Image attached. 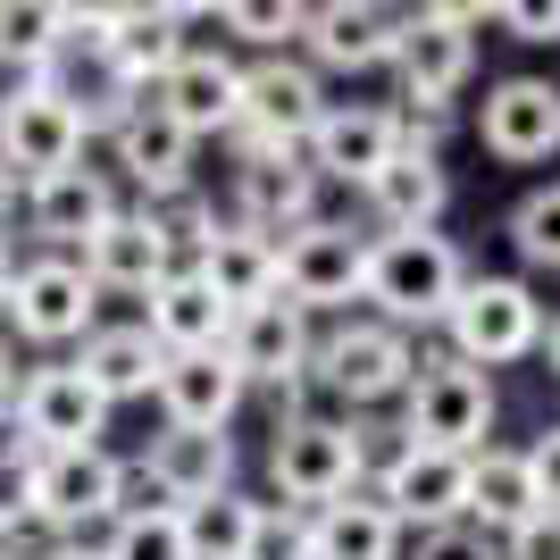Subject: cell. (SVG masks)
<instances>
[{"label":"cell","instance_id":"cell-37","mask_svg":"<svg viewBox=\"0 0 560 560\" xmlns=\"http://www.w3.org/2000/svg\"><path fill=\"white\" fill-rule=\"evenodd\" d=\"M511 243L527 268H560V185H536L511 210Z\"/></svg>","mask_w":560,"mask_h":560},{"label":"cell","instance_id":"cell-1","mask_svg":"<svg viewBox=\"0 0 560 560\" xmlns=\"http://www.w3.org/2000/svg\"><path fill=\"white\" fill-rule=\"evenodd\" d=\"M126 511V460L93 452H25V518L50 544H84V527H109Z\"/></svg>","mask_w":560,"mask_h":560},{"label":"cell","instance_id":"cell-18","mask_svg":"<svg viewBox=\"0 0 560 560\" xmlns=\"http://www.w3.org/2000/svg\"><path fill=\"white\" fill-rule=\"evenodd\" d=\"M318 218V176H310L302 151H252V160H234V226L252 234H302Z\"/></svg>","mask_w":560,"mask_h":560},{"label":"cell","instance_id":"cell-42","mask_svg":"<svg viewBox=\"0 0 560 560\" xmlns=\"http://www.w3.org/2000/svg\"><path fill=\"white\" fill-rule=\"evenodd\" d=\"M527 477H536V511H560V427L527 444Z\"/></svg>","mask_w":560,"mask_h":560},{"label":"cell","instance_id":"cell-22","mask_svg":"<svg viewBox=\"0 0 560 560\" xmlns=\"http://www.w3.org/2000/svg\"><path fill=\"white\" fill-rule=\"evenodd\" d=\"M151 101H160L192 142H201V135H234V117H243V59H234V50H201V43H192L185 59L167 68V84Z\"/></svg>","mask_w":560,"mask_h":560},{"label":"cell","instance_id":"cell-12","mask_svg":"<svg viewBox=\"0 0 560 560\" xmlns=\"http://www.w3.org/2000/svg\"><path fill=\"white\" fill-rule=\"evenodd\" d=\"M234 360V376L243 385H268V394H302L310 385V351H318V335H310V318L293 302H252V310H234V327L226 343H218Z\"/></svg>","mask_w":560,"mask_h":560},{"label":"cell","instance_id":"cell-26","mask_svg":"<svg viewBox=\"0 0 560 560\" xmlns=\"http://www.w3.org/2000/svg\"><path fill=\"white\" fill-rule=\"evenodd\" d=\"M75 259H84V277H93L101 293H151V284L176 268V252L160 243V226H151L142 210H117Z\"/></svg>","mask_w":560,"mask_h":560},{"label":"cell","instance_id":"cell-8","mask_svg":"<svg viewBox=\"0 0 560 560\" xmlns=\"http://www.w3.org/2000/svg\"><path fill=\"white\" fill-rule=\"evenodd\" d=\"M444 327H452V360L502 369V360H527L544 343V310L518 277H468L460 302L444 310Z\"/></svg>","mask_w":560,"mask_h":560},{"label":"cell","instance_id":"cell-43","mask_svg":"<svg viewBox=\"0 0 560 560\" xmlns=\"http://www.w3.org/2000/svg\"><path fill=\"white\" fill-rule=\"evenodd\" d=\"M9 401H18V360H9V343H0V419H9Z\"/></svg>","mask_w":560,"mask_h":560},{"label":"cell","instance_id":"cell-39","mask_svg":"<svg viewBox=\"0 0 560 560\" xmlns=\"http://www.w3.org/2000/svg\"><path fill=\"white\" fill-rule=\"evenodd\" d=\"M502 34H518V43H560V0H502V9H486Z\"/></svg>","mask_w":560,"mask_h":560},{"label":"cell","instance_id":"cell-32","mask_svg":"<svg viewBox=\"0 0 560 560\" xmlns=\"http://www.w3.org/2000/svg\"><path fill=\"white\" fill-rule=\"evenodd\" d=\"M468 518L486 527V536H511L536 518V477H527V452H477L468 460Z\"/></svg>","mask_w":560,"mask_h":560},{"label":"cell","instance_id":"cell-36","mask_svg":"<svg viewBox=\"0 0 560 560\" xmlns=\"http://www.w3.org/2000/svg\"><path fill=\"white\" fill-rule=\"evenodd\" d=\"M302 18L310 9H293V0H226V9H218V25H226L234 43L268 50V59H277L284 43H302Z\"/></svg>","mask_w":560,"mask_h":560},{"label":"cell","instance_id":"cell-40","mask_svg":"<svg viewBox=\"0 0 560 560\" xmlns=\"http://www.w3.org/2000/svg\"><path fill=\"white\" fill-rule=\"evenodd\" d=\"M419 560H502V552H493L486 527H468V518H460V527H435V536H419Z\"/></svg>","mask_w":560,"mask_h":560},{"label":"cell","instance_id":"cell-21","mask_svg":"<svg viewBox=\"0 0 560 560\" xmlns=\"http://www.w3.org/2000/svg\"><path fill=\"white\" fill-rule=\"evenodd\" d=\"M151 394H160V419H167V427H185V435H226L252 385L234 376L226 351H176Z\"/></svg>","mask_w":560,"mask_h":560},{"label":"cell","instance_id":"cell-38","mask_svg":"<svg viewBox=\"0 0 560 560\" xmlns=\"http://www.w3.org/2000/svg\"><path fill=\"white\" fill-rule=\"evenodd\" d=\"M243 560H310V511L259 502V527H252V544H243Z\"/></svg>","mask_w":560,"mask_h":560},{"label":"cell","instance_id":"cell-11","mask_svg":"<svg viewBox=\"0 0 560 560\" xmlns=\"http://www.w3.org/2000/svg\"><path fill=\"white\" fill-rule=\"evenodd\" d=\"M9 410H18V444L25 452H93L101 435H109V401L75 376V360H59V369H25Z\"/></svg>","mask_w":560,"mask_h":560},{"label":"cell","instance_id":"cell-47","mask_svg":"<svg viewBox=\"0 0 560 560\" xmlns=\"http://www.w3.org/2000/svg\"><path fill=\"white\" fill-rule=\"evenodd\" d=\"M544 351H552V369H560V318H552V335H544Z\"/></svg>","mask_w":560,"mask_h":560},{"label":"cell","instance_id":"cell-16","mask_svg":"<svg viewBox=\"0 0 560 560\" xmlns=\"http://www.w3.org/2000/svg\"><path fill=\"white\" fill-rule=\"evenodd\" d=\"M126 477L151 486V502H167V511L218 502V493H234V435H185V427H167V435H151V452Z\"/></svg>","mask_w":560,"mask_h":560},{"label":"cell","instance_id":"cell-30","mask_svg":"<svg viewBox=\"0 0 560 560\" xmlns=\"http://www.w3.org/2000/svg\"><path fill=\"white\" fill-rule=\"evenodd\" d=\"M401 527L376 493H343L327 511H310V560H394Z\"/></svg>","mask_w":560,"mask_h":560},{"label":"cell","instance_id":"cell-13","mask_svg":"<svg viewBox=\"0 0 560 560\" xmlns=\"http://www.w3.org/2000/svg\"><path fill=\"white\" fill-rule=\"evenodd\" d=\"M468 25H486V9H419V18L401 25L394 68H401V101H410V109H444L468 84V68H477Z\"/></svg>","mask_w":560,"mask_h":560},{"label":"cell","instance_id":"cell-19","mask_svg":"<svg viewBox=\"0 0 560 560\" xmlns=\"http://www.w3.org/2000/svg\"><path fill=\"white\" fill-rule=\"evenodd\" d=\"M109 160H117V176H126L142 201L192 192V135L160 109V101H135V109L109 126Z\"/></svg>","mask_w":560,"mask_h":560},{"label":"cell","instance_id":"cell-4","mask_svg":"<svg viewBox=\"0 0 560 560\" xmlns=\"http://www.w3.org/2000/svg\"><path fill=\"white\" fill-rule=\"evenodd\" d=\"M410 410H401V435L419 452H460V460H477L493 435V385L486 369H468V360H419V376H410Z\"/></svg>","mask_w":560,"mask_h":560},{"label":"cell","instance_id":"cell-14","mask_svg":"<svg viewBox=\"0 0 560 560\" xmlns=\"http://www.w3.org/2000/svg\"><path fill=\"white\" fill-rule=\"evenodd\" d=\"M185 50H192L185 43V9H109V18H101L93 59H101V75H109L117 93L151 101Z\"/></svg>","mask_w":560,"mask_h":560},{"label":"cell","instance_id":"cell-27","mask_svg":"<svg viewBox=\"0 0 560 560\" xmlns=\"http://www.w3.org/2000/svg\"><path fill=\"white\" fill-rule=\"evenodd\" d=\"M360 192H369V210H376L385 234H427L452 201V176H444V160H427V151H394Z\"/></svg>","mask_w":560,"mask_h":560},{"label":"cell","instance_id":"cell-24","mask_svg":"<svg viewBox=\"0 0 560 560\" xmlns=\"http://www.w3.org/2000/svg\"><path fill=\"white\" fill-rule=\"evenodd\" d=\"M486 151L511 167H536L560 151V84L544 75H511L486 93Z\"/></svg>","mask_w":560,"mask_h":560},{"label":"cell","instance_id":"cell-33","mask_svg":"<svg viewBox=\"0 0 560 560\" xmlns=\"http://www.w3.org/2000/svg\"><path fill=\"white\" fill-rule=\"evenodd\" d=\"M101 552H109V560H192L185 511H167V502H126V511L109 518Z\"/></svg>","mask_w":560,"mask_h":560},{"label":"cell","instance_id":"cell-9","mask_svg":"<svg viewBox=\"0 0 560 560\" xmlns=\"http://www.w3.org/2000/svg\"><path fill=\"white\" fill-rule=\"evenodd\" d=\"M310 376L327 385L335 401H394L410 394V376H419V351H410V335L385 327V318H351V327H335L327 343L310 351Z\"/></svg>","mask_w":560,"mask_h":560},{"label":"cell","instance_id":"cell-15","mask_svg":"<svg viewBox=\"0 0 560 560\" xmlns=\"http://www.w3.org/2000/svg\"><path fill=\"white\" fill-rule=\"evenodd\" d=\"M376 502L394 511V527H419V536L460 527V518H468V460H460V452L401 444L394 460L376 468Z\"/></svg>","mask_w":560,"mask_h":560},{"label":"cell","instance_id":"cell-25","mask_svg":"<svg viewBox=\"0 0 560 560\" xmlns=\"http://www.w3.org/2000/svg\"><path fill=\"white\" fill-rule=\"evenodd\" d=\"M142 302H151V310H142V335H151L167 360H176V351H218V343H226V327H234V310L210 293L201 268H167Z\"/></svg>","mask_w":560,"mask_h":560},{"label":"cell","instance_id":"cell-29","mask_svg":"<svg viewBox=\"0 0 560 560\" xmlns=\"http://www.w3.org/2000/svg\"><path fill=\"white\" fill-rule=\"evenodd\" d=\"M192 268L210 277V293H218L226 310L277 302V243H268V234H252V226H234V218H218L210 252L192 259Z\"/></svg>","mask_w":560,"mask_h":560},{"label":"cell","instance_id":"cell-44","mask_svg":"<svg viewBox=\"0 0 560 560\" xmlns=\"http://www.w3.org/2000/svg\"><path fill=\"white\" fill-rule=\"evenodd\" d=\"M43 560H109V552H101V544H50Z\"/></svg>","mask_w":560,"mask_h":560},{"label":"cell","instance_id":"cell-46","mask_svg":"<svg viewBox=\"0 0 560 560\" xmlns=\"http://www.w3.org/2000/svg\"><path fill=\"white\" fill-rule=\"evenodd\" d=\"M9 210H18V185H9V176H0V218H9Z\"/></svg>","mask_w":560,"mask_h":560},{"label":"cell","instance_id":"cell-20","mask_svg":"<svg viewBox=\"0 0 560 560\" xmlns=\"http://www.w3.org/2000/svg\"><path fill=\"white\" fill-rule=\"evenodd\" d=\"M117 218V185H109V167H59V176H34L25 185V226L43 234V252H84L101 226Z\"/></svg>","mask_w":560,"mask_h":560},{"label":"cell","instance_id":"cell-3","mask_svg":"<svg viewBox=\"0 0 560 560\" xmlns=\"http://www.w3.org/2000/svg\"><path fill=\"white\" fill-rule=\"evenodd\" d=\"M268 477H277L284 511H327V502L360 493V477H369V444H360V427H343V419L293 410V419H277Z\"/></svg>","mask_w":560,"mask_h":560},{"label":"cell","instance_id":"cell-10","mask_svg":"<svg viewBox=\"0 0 560 560\" xmlns=\"http://www.w3.org/2000/svg\"><path fill=\"white\" fill-rule=\"evenodd\" d=\"M9 318H18L25 343H84V335L101 327V284L84 277V259L68 252H34L9 277Z\"/></svg>","mask_w":560,"mask_h":560},{"label":"cell","instance_id":"cell-35","mask_svg":"<svg viewBox=\"0 0 560 560\" xmlns=\"http://www.w3.org/2000/svg\"><path fill=\"white\" fill-rule=\"evenodd\" d=\"M142 218L160 226V243L176 252V268H192V259L210 252V234H218V210L201 201V192H167V201H142Z\"/></svg>","mask_w":560,"mask_h":560},{"label":"cell","instance_id":"cell-45","mask_svg":"<svg viewBox=\"0 0 560 560\" xmlns=\"http://www.w3.org/2000/svg\"><path fill=\"white\" fill-rule=\"evenodd\" d=\"M9 277H18V259H9V243H0V310H9Z\"/></svg>","mask_w":560,"mask_h":560},{"label":"cell","instance_id":"cell-34","mask_svg":"<svg viewBox=\"0 0 560 560\" xmlns=\"http://www.w3.org/2000/svg\"><path fill=\"white\" fill-rule=\"evenodd\" d=\"M252 527H259V502H252L243 486L218 493V502H192V511H185V544H192V560H243Z\"/></svg>","mask_w":560,"mask_h":560},{"label":"cell","instance_id":"cell-41","mask_svg":"<svg viewBox=\"0 0 560 560\" xmlns=\"http://www.w3.org/2000/svg\"><path fill=\"white\" fill-rule=\"evenodd\" d=\"M502 560H560V511H536L527 527L502 536Z\"/></svg>","mask_w":560,"mask_h":560},{"label":"cell","instance_id":"cell-6","mask_svg":"<svg viewBox=\"0 0 560 560\" xmlns=\"http://www.w3.org/2000/svg\"><path fill=\"white\" fill-rule=\"evenodd\" d=\"M277 293L302 310V318L351 310L369 293V234H351L343 218H310L302 234L277 243Z\"/></svg>","mask_w":560,"mask_h":560},{"label":"cell","instance_id":"cell-23","mask_svg":"<svg viewBox=\"0 0 560 560\" xmlns=\"http://www.w3.org/2000/svg\"><path fill=\"white\" fill-rule=\"evenodd\" d=\"M401 9H376V0H327V9H310L302 18V43H310V59L318 68H385L401 50Z\"/></svg>","mask_w":560,"mask_h":560},{"label":"cell","instance_id":"cell-2","mask_svg":"<svg viewBox=\"0 0 560 560\" xmlns=\"http://www.w3.org/2000/svg\"><path fill=\"white\" fill-rule=\"evenodd\" d=\"M460 252H452L444 234L427 226V234H376L369 243V293L360 302H376V318L385 327H444V310L460 302Z\"/></svg>","mask_w":560,"mask_h":560},{"label":"cell","instance_id":"cell-28","mask_svg":"<svg viewBox=\"0 0 560 560\" xmlns=\"http://www.w3.org/2000/svg\"><path fill=\"white\" fill-rule=\"evenodd\" d=\"M160 369H167V351L142 335V318H135V327H93L84 351H75V376H84L109 410H117V401H135V394H151Z\"/></svg>","mask_w":560,"mask_h":560},{"label":"cell","instance_id":"cell-7","mask_svg":"<svg viewBox=\"0 0 560 560\" xmlns=\"http://www.w3.org/2000/svg\"><path fill=\"white\" fill-rule=\"evenodd\" d=\"M84 109H75L68 84H18L0 101V176L9 185H34V176H59V167L84 160Z\"/></svg>","mask_w":560,"mask_h":560},{"label":"cell","instance_id":"cell-17","mask_svg":"<svg viewBox=\"0 0 560 560\" xmlns=\"http://www.w3.org/2000/svg\"><path fill=\"white\" fill-rule=\"evenodd\" d=\"M394 151H401V117L376 109V101H327V117L302 142L310 176H335V185H369Z\"/></svg>","mask_w":560,"mask_h":560},{"label":"cell","instance_id":"cell-5","mask_svg":"<svg viewBox=\"0 0 560 560\" xmlns=\"http://www.w3.org/2000/svg\"><path fill=\"white\" fill-rule=\"evenodd\" d=\"M327 117V84L310 59H252L243 68V117H234V160H252V151H302L310 126Z\"/></svg>","mask_w":560,"mask_h":560},{"label":"cell","instance_id":"cell-31","mask_svg":"<svg viewBox=\"0 0 560 560\" xmlns=\"http://www.w3.org/2000/svg\"><path fill=\"white\" fill-rule=\"evenodd\" d=\"M75 50V9L68 0H0V59L18 75H43Z\"/></svg>","mask_w":560,"mask_h":560}]
</instances>
